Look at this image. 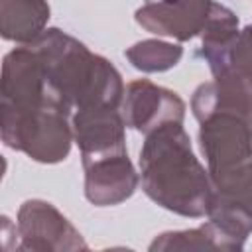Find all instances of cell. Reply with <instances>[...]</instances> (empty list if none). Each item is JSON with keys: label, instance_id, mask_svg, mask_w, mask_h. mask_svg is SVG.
Instances as JSON below:
<instances>
[{"label": "cell", "instance_id": "obj_7", "mask_svg": "<svg viewBox=\"0 0 252 252\" xmlns=\"http://www.w3.org/2000/svg\"><path fill=\"white\" fill-rule=\"evenodd\" d=\"M185 110L187 106L175 91L156 85L148 79H136L128 83L120 104L126 126L144 136L163 124H183Z\"/></svg>", "mask_w": 252, "mask_h": 252}, {"label": "cell", "instance_id": "obj_12", "mask_svg": "<svg viewBox=\"0 0 252 252\" xmlns=\"http://www.w3.org/2000/svg\"><path fill=\"white\" fill-rule=\"evenodd\" d=\"M49 16L47 0H0V33L18 45L30 43L47 30Z\"/></svg>", "mask_w": 252, "mask_h": 252}, {"label": "cell", "instance_id": "obj_14", "mask_svg": "<svg viewBox=\"0 0 252 252\" xmlns=\"http://www.w3.org/2000/svg\"><path fill=\"white\" fill-rule=\"evenodd\" d=\"M150 250H228L232 252V246L228 240L211 224L209 220L203 222L197 228H187V230H169L158 234Z\"/></svg>", "mask_w": 252, "mask_h": 252}, {"label": "cell", "instance_id": "obj_10", "mask_svg": "<svg viewBox=\"0 0 252 252\" xmlns=\"http://www.w3.org/2000/svg\"><path fill=\"white\" fill-rule=\"evenodd\" d=\"M85 197L94 207H114L134 195L140 185V173L128 154L110 156L83 165Z\"/></svg>", "mask_w": 252, "mask_h": 252}, {"label": "cell", "instance_id": "obj_3", "mask_svg": "<svg viewBox=\"0 0 252 252\" xmlns=\"http://www.w3.org/2000/svg\"><path fill=\"white\" fill-rule=\"evenodd\" d=\"M0 136L4 146L37 163L65 161L75 142L71 114L53 106L33 110L0 106Z\"/></svg>", "mask_w": 252, "mask_h": 252}, {"label": "cell", "instance_id": "obj_15", "mask_svg": "<svg viewBox=\"0 0 252 252\" xmlns=\"http://www.w3.org/2000/svg\"><path fill=\"white\" fill-rule=\"evenodd\" d=\"M124 55L130 65L142 73H163L181 61L183 47L163 39H142L130 45Z\"/></svg>", "mask_w": 252, "mask_h": 252}, {"label": "cell", "instance_id": "obj_11", "mask_svg": "<svg viewBox=\"0 0 252 252\" xmlns=\"http://www.w3.org/2000/svg\"><path fill=\"white\" fill-rule=\"evenodd\" d=\"M191 112L197 122L217 112L238 114L252 122V79L222 75L201 83L193 91Z\"/></svg>", "mask_w": 252, "mask_h": 252}, {"label": "cell", "instance_id": "obj_13", "mask_svg": "<svg viewBox=\"0 0 252 252\" xmlns=\"http://www.w3.org/2000/svg\"><path fill=\"white\" fill-rule=\"evenodd\" d=\"M213 77L234 75L252 79V24L238 30L228 41L209 51H199Z\"/></svg>", "mask_w": 252, "mask_h": 252}, {"label": "cell", "instance_id": "obj_4", "mask_svg": "<svg viewBox=\"0 0 252 252\" xmlns=\"http://www.w3.org/2000/svg\"><path fill=\"white\" fill-rule=\"evenodd\" d=\"M12 248L24 252H75L89 250V244L53 203L28 199L18 209Z\"/></svg>", "mask_w": 252, "mask_h": 252}, {"label": "cell", "instance_id": "obj_8", "mask_svg": "<svg viewBox=\"0 0 252 252\" xmlns=\"http://www.w3.org/2000/svg\"><path fill=\"white\" fill-rule=\"evenodd\" d=\"M75 144L81 152V163H93L102 158L128 154L126 122L116 106H89L71 116Z\"/></svg>", "mask_w": 252, "mask_h": 252}, {"label": "cell", "instance_id": "obj_1", "mask_svg": "<svg viewBox=\"0 0 252 252\" xmlns=\"http://www.w3.org/2000/svg\"><path fill=\"white\" fill-rule=\"evenodd\" d=\"M138 163L142 189L156 205L189 219L207 217L215 185L183 124H163L146 134Z\"/></svg>", "mask_w": 252, "mask_h": 252}, {"label": "cell", "instance_id": "obj_5", "mask_svg": "<svg viewBox=\"0 0 252 252\" xmlns=\"http://www.w3.org/2000/svg\"><path fill=\"white\" fill-rule=\"evenodd\" d=\"M199 146L215 181L252 161V122L230 112H217L199 122Z\"/></svg>", "mask_w": 252, "mask_h": 252}, {"label": "cell", "instance_id": "obj_2", "mask_svg": "<svg viewBox=\"0 0 252 252\" xmlns=\"http://www.w3.org/2000/svg\"><path fill=\"white\" fill-rule=\"evenodd\" d=\"M30 45L37 51L53 96L73 114L89 106H116L124 98L118 69L59 28H47Z\"/></svg>", "mask_w": 252, "mask_h": 252}, {"label": "cell", "instance_id": "obj_9", "mask_svg": "<svg viewBox=\"0 0 252 252\" xmlns=\"http://www.w3.org/2000/svg\"><path fill=\"white\" fill-rule=\"evenodd\" d=\"M215 0H144L134 20L158 37L189 41L199 37Z\"/></svg>", "mask_w": 252, "mask_h": 252}, {"label": "cell", "instance_id": "obj_6", "mask_svg": "<svg viewBox=\"0 0 252 252\" xmlns=\"http://www.w3.org/2000/svg\"><path fill=\"white\" fill-rule=\"evenodd\" d=\"M213 185L207 220L228 240L232 252L242 250L252 234V161Z\"/></svg>", "mask_w": 252, "mask_h": 252}]
</instances>
